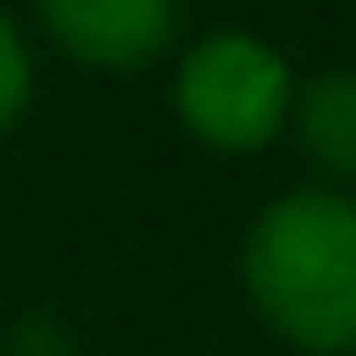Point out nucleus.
Here are the masks:
<instances>
[{"instance_id": "f257e3e1", "label": "nucleus", "mask_w": 356, "mask_h": 356, "mask_svg": "<svg viewBox=\"0 0 356 356\" xmlns=\"http://www.w3.org/2000/svg\"><path fill=\"white\" fill-rule=\"evenodd\" d=\"M242 286L261 325L305 356H356V197L299 185L242 236Z\"/></svg>"}, {"instance_id": "f03ea898", "label": "nucleus", "mask_w": 356, "mask_h": 356, "mask_svg": "<svg viewBox=\"0 0 356 356\" xmlns=\"http://www.w3.org/2000/svg\"><path fill=\"white\" fill-rule=\"evenodd\" d=\"M299 76L254 32H204L185 44L172 76V108L185 134L210 153H261L293 121Z\"/></svg>"}, {"instance_id": "7ed1b4c3", "label": "nucleus", "mask_w": 356, "mask_h": 356, "mask_svg": "<svg viewBox=\"0 0 356 356\" xmlns=\"http://www.w3.org/2000/svg\"><path fill=\"white\" fill-rule=\"evenodd\" d=\"M38 26L70 64L127 76L178 44L185 0H38Z\"/></svg>"}, {"instance_id": "20e7f679", "label": "nucleus", "mask_w": 356, "mask_h": 356, "mask_svg": "<svg viewBox=\"0 0 356 356\" xmlns=\"http://www.w3.org/2000/svg\"><path fill=\"white\" fill-rule=\"evenodd\" d=\"M293 140L331 185H356V70H318L293 96Z\"/></svg>"}, {"instance_id": "39448f33", "label": "nucleus", "mask_w": 356, "mask_h": 356, "mask_svg": "<svg viewBox=\"0 0 356 356\" xmlns=\"http://www.w3.org/2000/svg\"><path fill=\"white\" fill-rule=\"evenodd\" d=\"M26 108H32V51H26L13 13L0 7V134H13Z\"/></svg>"}]
</instances>
